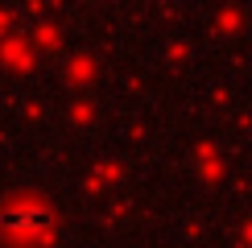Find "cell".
I'll return each mask as SVG.
<instances>
[{
  "label": "cell",
  "mask_w": 252,
  "mask_h": 248,
  "mask_svg": "<svg viewBox=\"0 0 252 248\" xmlns=\"http://www.w3.org/2000/svg\"><path fill=\"white\" fill-rule=\"evenodd\" d=\"M50 223H54V215H50V207L37 203V199H8L0 207V227H4V232L33 236V232H46Z\"/></svg>",
  "instance_id": "1"
}]
</instances>
